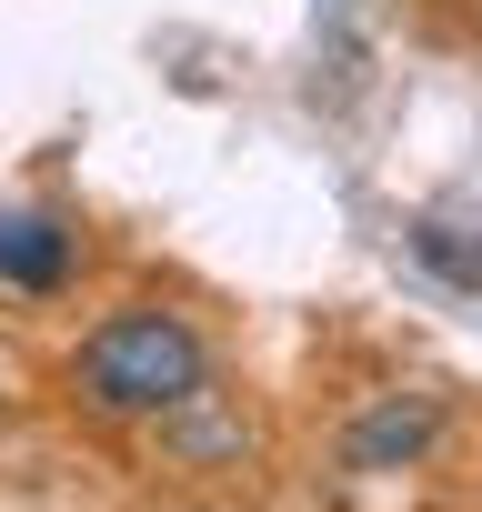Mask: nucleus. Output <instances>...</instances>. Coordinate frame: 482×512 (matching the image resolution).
Instances as JSON below:
<instances>
[{
    "label": "nucleus",
    "mask_w": 482,
    "mask_h": 512,
    "mask_svg": "<svg viewBox=\"0 0 482 512\" xmlns=\"http://www.w3.org/2000/svg\"><path fill=\"white\" fill-rule=\"evenodd\" d=\"M201 392H211V352L181 312H111L81 342V402L111 422H171Z\"/></svg>",
    "instance_id": "1"
},
{
    "label": "nucleus",
    "mask_w": 482,
    "mask_h": 512,
    "mask_svg": "<svg viewBox=\"0 0 482 512\" xmlns=\"http://www.w3.org/2000/svg\"><path fill=\"white\" fill-rule=\"evenodd\" d=\"M0 282L11 292H61L71 282V231L21 211V221H0Z\"/></svg>",
    "instance_id": "2"
},
{
    "label": "nucleus",
    "mask_w": 482,
    "mask_h": 512,
    "mask_svg": "<svg viewBox=\"0 0 482 512\" xmlns=\"http://www.w3.org/2000/svg\"><path fill=\"white\" fill-rule=\"evenodd\" d=\"M432 432H442V412H432V402H382V412L352 432V472H392V462H422V452H432Z\"/></svg>",
    "instance_id": "3"
},
{
    "label": "nucleus",
    "mask_w": 482,
    "mask_h": 512,
    "mask_svg": "<svg viewBox=\"0 0 482 512\" xmlns=\"http://www.w3.org/2000/svg\"><path fill=\"white\" fill-rule=\"evenodd\" d=\"M412 251H422V262H432L442 282L482 292V251H472V241H452V221H422V231H412Z\"/></svg>",
    "instance_id": "4"
}]
</instances>
